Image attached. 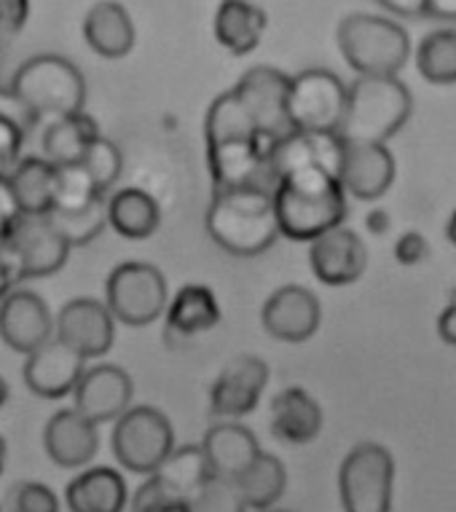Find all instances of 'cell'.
<instances>
[{
    "mask_svg": "<svg viewBox=\"0 0 456 512\" xmlns=\"http://www.w3.org/2000/svg\"><path fill=\"white\" fill-rule=\"evenodd\" d=\"M274 210L279 234L290 242H317L333 228L344 226L347 191L336 175L301 172L274 185Z\"/></svg>",
    "mask_w": 456,
    "mask_h": 512,
    "instance_id": "cell-1",
    "label": "cell"
},
{
    "mask_svg": "<svg viewBox=\"0 0 456 512\" xmlns=\"http://www.w3.org/2000/svg\"><path fill=\"white\" fill-rule=\"evenodd\" d=\"M204 226L212 242L234 258H255L282 236L274 210V191L269 188L215 191Z\"/></svg>",
    "mask_w": 456,
    "mask_h": 512,
    "instance_id": "cell-2",
    "label": "cell"
},
{
    "mask_svg": "<svg viewBox=\"0 0 456 512\" xmlns=\"http://www.w3.org/2000/svg\"><path fill=\"white\" fill-rule=\"evenodd\" d=\"M414 110V97L397 76H357L349 84L344 126L338 135L352 145H387Z\"/></svg>",
    "mask_w": 456,
    "mask_h": 512,
    "instance_id": "cell-3",
    "label": "cell"
},
{
    "mask_svg": "<svg viewBox=\"0 0 456 512\" xmlns=\"http://www.w3.org/2000/svg\"><path fill=\"white\" fill-rule=\"evenodd\" d=\"M338 49L357 76H397L411 54L408 33L373 14H349L338 25Z\"/></svg>",
    "mask_w": 456,
    "mask_h": 512,
    "instance_id": "cell-4",
    "label": "cell"
},
{
    "mask_svg": "<svg viewBox=\"0 0 456 512\" xmlns=\"http://www.w3.org/2000/svg\"><path fill=\"white\" fill-rule=\"evenodd\" d=\"M11 89L38 113V116H73L86 102V81L81 70L65 57L41 54L27 59L14 73Z\"/></svg>",
    "mask_w": 456,
    "mask_h": 512,
    "instance_id": "cell-5",
    "label": "cell"
},
{
    "mask_svg": "<svg viewBox=\"0 0 456 512\" xmlns=\"http://www.w3.org/2000/svg\"><path fill=\"white\" fill-rule=\"evenodd\" d=\"M395 459L379 443H360L338 470V494L344 512H392Z\"/></svg>",
    "mask_w": 456,
    "mask_h": 512,
    "instance_id": "cell-6",
    "label": "cell"
},
{
    "mask_svg": "<svg viewBox=\"0 0 456 512\" xmlns=\"http://www.w3.org/2000/svg\"><path fill=\"white\" fill-rule=\"evenodd\" d=\"M175 451V432L159 408H129L113 429V454L121 467L137 475H153Z\"/></svg>",
    "mask_w": 456,
    "mask_h": 512,
    "instance_id": "cell-7",
    "label": "cell"
},
{
    "mask_svg": "<svg viewBox=\"0 0 456 512\" xmlns=\"http://www.w3.org/2000/svg\"><path fill=\"white\" fill-rule=\"evenodd\" d=\"M105 303L116 322H124L129 328H145L167 309V279L151 263H121L110 271Z\"/></svg>",
    "mask_w": 456,
    "mask_h": 512,
    "instance_id": "cell-8",
    "label": "cell"
},
{
    "mask_svg": "<svg viewBox=\"0 0 456 512\" xmlns=\"http://www.w3.org/2000/svg\"><path fill=\"white\" fill-rule=\"evenodd\" d=\"M349 86L333 70L312 68L290 81V124L301 132H341Z\"/></svg>",
    "mask_w": 456,
    "mask_h": 512,
    "instance_id": "cell-9",
    "label": "cell"
},
{
    "mask_svg": "<svg viewBox=\"0 0 456 512\" xmlns=\"http://www.w3.org/2000/svg\"><path fill=\"white\" fill-rule=\"evenodd\" d=\"M347 156V140L338 132H301L279 137L269 145V175L277 185L290 175L301 172H328L341 180V167Z\"/></svg>",
    "mask_w": 456,
    "mask_h": 512,
    "instance_id": "cell-10",
    "label": "cell"
},
{
    "mask_svg": "<svg viewBox=\"0 0 456 512\" xmlns=\"http://www.w3.org/2000/svg\"><path fill=\"white\" fill-rule=\"evenodd\" d=\"M290 81H293V76H285L282 70L258 65V68L247 70L245 76L239 78V84L234 86V92L247 105L250 116L255 118L258 132L269 145L293 132L288 108Z\"/></svg>",
    "mask_w": 456,
    "mask_h": 512,
    "instance_id": "cell-11",
    "label": "cell"
},
{
    "mask_svg": "<svg viewBox=\"0 0 456 512\" xmlns=\"http://www.w3.org/2000/svg\"><path fill=\"white\" fill-rule=\"evenodd\" d=\"M57 338L76 349L84 360H94L110 352L116 338V317L108 303L94 298H73L57 314Z\"/></svg>",
    "mask_w": 456,
    "mask_h": 512,
    "instance_id": "cell-12",
    "label": "cell"
},
{
    "mask_svg": "<svg viewBox=\"0 0 456 512\" xmlns=\"http://www.w3.org/2000/svg\"><path fill=\"white\" fill-rule=\"evenodd\" d=\"M269 384V365L255 357V354H242L231 360L220 376L212 381L210 408L215 416L226 419H239L258 408L263 397V389Z\"/></svg>",
    "mask_w": 456,
    "mask_h": 512,
    "instance_id": "cell-13",
    "label": "cell"
},
{
    "mask_svg": "<svg viewBox=\"0 0 456 512\" xmlns=\"http://www.w3.org/2000/svg\"><path fill=\"white\" fill-rule=\"evenodd\" d=\"M9 239L22 258L25 279L51 277L68 263L70 244L49 215H19L11 226Z\"/></svg>",
    "mask_w": 456,
    "mask_h": 512,
    "instance_id": "cell-14",
    "label": "cell"
},
{
    "mask_svg": "<svg viewBox=\"0 0 456 512\" xmlns=\"http://www.w3.org/2000/svg\"><path fill=\"white\" fill-rule=\"evenodd\" d=\"M322 319L320 298L301 285H285L263 303L261 322L266 333L285 344H304L317 333Z\"/></svg>",
    "mask_w": 456,
    "mask_h": 512,
    "instance_id": "cell-15",
    "label": "cell"
},
{
    "mask_svg": "<svg viewBox=\"0 0 456 512\" xmlns=\"http://www.w3.org/2000/svg\"><path fill=\"white\" fill-rule=\"evenodd\" d=\"M309 263L322 285H355L368 269V247L363 236L347 226H338L309 247Z\"/></svg>",
    "mask_w": 456,
    "mask_h": 512,
    "instance_id": "cell-16",
    "label": "cell"
},
{
    "mask_svg": "<svg viewBox=\"0 0 456 512\" xmlns=\"http://www.w3.org/2000/svg\"><path fill=\"white\" fill-rule=\"evenodd\" d=\"M132 395H135V384L127 370H121L119 365H94L86 370L73 392L76 411L94 424L119 421L129 411Z\"/></svg>",
    "mask_w": 456,
    "mask_h": 512,
    "instance_id": "cell-17",
    "label": "cell"
},
{
    "mask_svg": "<svg viewBox=\"0 0 456 512\" xmlns=\"http://www.w3.org/2000/svg\"><path fill=\"white\" fill-rule=\"evenodd\" d=\"M54 319L41 295L30 290H14L0 301V338L14 352L33 354L49 344Z\"/></svg>",
    "mask_w": 456,
    "mask_h": 512,
    "instance_id": "cell-18",
    "label": "cell"
},
{
    "mask_svg": "<svg viewBox=\"0 0 456 512\" xmlns=\"http://www.w3.org/2000/svg\"><path fill=\"white\" fill-rule=\"evenodd\" d=\"M84 357L62 344L60 338H51L49 344L27 354L25 381L30 392L46 400H60V397L76 392L78 381L84 378Z\"/></svg>",
    "mask_w": 456,
    "mask_h": 512,
    "instance_id": "cell-19",
    "label": "cell"
},
{
    "mask_svg": "<svg viewBox=\"0 0 456 512\" xmlns=\"http://www.w3.org/2000/svg\"><path fill=\"white\" fill-rule=\"evenodd\" d=\"M43 445H46L51 462L60 464L65 470H76L94 459L97 448H100V432H97V424L81 416L76 408H65V411L54 413L46 424Z\"/></svg>",
    "mask_w": 456,
    "mask_h": 512,
    "instance_id": "cell-20",
    "label": "cell"
},
{
    "mask_svg": "<svg viewBox=\"0 0 456 512\" xmlns=\"http://www.w3.org/2000/svg\"><path fill=\"white\" fill-rule=\"evenodd\" d=\"M395 156L387 145H352L341 167V185L360 202H376L395 183Z\"/></svg>",
    "mask_w": 456,
    "mask_h": 512,
    "instance_id": "cell-21",
    "label": "cell"
},
{
    "mask_svg": "<svg viewBox=\"0 0 456 512\" xmlns=\"http://www.w3.org/2000/svg\"><path fill=\"white\" fill-rule=\"evenodd\" d=\"M202 448L212 467V475L231 480H237L263 454L253 432L239 421L212 424L204 435Z\"/></svg>",
    "mask_w": 456,
    "mask_h": 512,
    "instance_id": "cell-22",
    "label": "cell"
},
{
    "mask_svg": "<svg viewBox=\"0 0 456 512\" xmlns=\"http://www.w3.org/2000/svg\"><path fill=\"white\" fill-rule=\"evenodd\" d=\"M84 38L94 54H100L105 59H121L135 49V22H132L129 11L121 3L100 0L86 14Z\"/></svg>",
    "mask_w": 456,
    "mask_h": 512,
    "instance_id": "cell-23",
    "label": "cell"
},
{
    "mask_svg": "<svg viewBox=\"0 0 456 512\" xmlns=\"http://www.w3.org/2000/svg\"><path fill=\"white\" fill-rule=\"evenodd\" d=\"M322 429V408L301 387L282 389L271 400V432L290 445L312 443Z\"/></svg>",
    "mask_w": 456,
    "mask_h": 512,
    "instance_id": "cell-24",
    "label": "cell"
},
{
    "mask_svg": "<svg viewBox=\"0 0 456 512\" xmlns=\"http://www.w3.org/2000/svg\"><path fill=\"white\" fill-rule=\"evenodd\" d=\"M151 478L159 483L172 504H191L212 478V467L202 445H180Z\"/></svg>",
    "mask_w": 456,
    "mask_h": 512,
    "instance_id": "cell-25",
    "label": "cell"
},
{
    "mask_svg": "<svg viewBox=\"0 0 456 512\" xmlns=\"http://www.w3.org/2000/svg\"><path fill=\"white\" fill-rule=\"evenodd\" d=\"M266 11L250 0H223L215 11V38L226 51L245 57L258 49L266 33Z\"/></svg>",
    "mask_w": 456,
    "mask_h": 512,
    "instance_id": "cell-26",
    "label": "cell"
},
{
    "mask_svg": "<svg viewBox=\"0 0 456 512\" xmlns=\"http://www.w3.org/2000/svg\"><path fill=\"white\" fill-rule=\"evenodd\" d=\"M70 512H124L127 507V480L113 467H89L68 486Z\"/></svg>",
    "mask_w": 456,
    "mask_h": 512,
    "instance_id": "cell-27",
    "label": "cell"
},
{
    "mask_svg": "<svg viewBox=\"0 0 456 512\" xmlns=\"http://www.w3.org/2000/svg\"><path fill=\"white\" fill-rule=\"evenodd\" d=\"M100 140V126L86 110L73 116L54 118L43 135V151L46 159L57 167H73L81 164L94 143Z\"/></svg>",
    "mask_w": 456,
    "mask_h": 512,
    "instance_id": "cell-28",
    "label": "cell"
},
{
    "mask_svg": "<svg viewBox=\"0 0 456 512\" xmlns=\"http://www.w3.org/2000/svg\"><path fill=\"white\" fill-rule=\"evenodd\" d=\"M60 167L49 159H22L9 177L11 194L17 199L22 215H49L57 199Z\"/></svg>",
    "mask_w": 456,
    "mask_h": 512,
    "instance_id": "cell-29",
    "label": "cell"
},
{
    "mask_svg": "<svg viewBox=\"0 0 456 512\" xmlns=\"http://www.w3.org/2000/svg\"><path fill=\"white\" fill-rule=\"evenodd\" d=\"M108 223L124 239L143 242L156 234L161 223V207L143 188H121L108 199Z\"/></svg>",
    "mask_w": 456,
    "mask_h": 512,
    "instance_id": "cell-30",
    "label": "cell"
},
{
    "mask_svg": "<svg viewBox=\"0 0 456 512\" xmlns=\"http://www.w3.org/2000/svg\"><path fill=\"white\" fill-rule=\"evenodd\" d=\"M204 140L207 148L226 143H245V140H263V135L255 126V118L239 94L231 92L220 94L218 100H212L207 118H204ZM266 143V140H263Z\"/></svg>",
    "mask_w": 456,
    "mask_h": 512,
    "instance_id": "cell-31",
    "label": "cell"
},
{
    "mask_svg": "<svg viewBox=\"0 0 456 512\" xmlns=\"http://www.w3.org/2000/svg\"><path fill=\"white\" fill-rule=\"evenodd\" d=\"M220 303L210 287L186 285L167 309V330L183 338L207 333L220 322Z\"/></svg>",
    "mask_w": 456,
    "mask_h": 512,
    "instance_id": "cell-32",
    "label": "cell"
},
{
    "mask_svg": "<svg viewBox=\"0 0 456 512\" xmlns=\"http://www.w3.org/2000/svg\"><path fill=\"white\" fill-rule=\"evenodd\" d=\"M237 483L250 510H271L288 488V470L277 456L261 454L239 475Z\"/></svg>",
    "mask_w": 456,
    "mask_h": 512,
    "instance_id": "cell-33",
    "label": "cell"
},
{
    "mask_svg": "<svg viewBox=\"0 0 456 512\" xmlns=\"http://www.w3.org/2000/svg\"><path fill=\"white\" fill-rule=\"evenodd\" d=\"M416 68L435 86L456 84V30L443 27L424 35L416 49Z\"/></svg>",
    "mask_w": 456,
    "mask_h": 512,
    "instance_id": "cell-34",
    "label": "cell"
},
{
    "mask_svg": "<svg viewBox=\"0 0 456 512\" xmlns=\"http://www.w3.org/2000/svg\"><path fill=\"white\" fill-rule=\"evenodd\" d=\"M49 218L57 226V231L68 239L70 247H81V244L94 242L102 234V228L108 226V199H100V202H94L86 210H54L49 212Z\"/></svg>",
    "mask_w": 456,
    "mask_h": 512,
    "instance_id": "cell-35",
    "label": "cell"
},
{
    "mask_svg": "<svg viewBox=\"0 0 456 512\" xmlns=\"http://www.w3.org/2000/svg\"><path fill=\"white\" fill-rule=\"evenodd\" d=\"M105 199L92 175L86 172L84 164H73V167H60L57 177V199H54V210L60 212H76L92 207L94 202ZM51 210V212H54Z\"/></svg>",
    "mask_w": 456,
    "mask_h": 512,
    "instance_id": "cell-36",
    "label": "cell"
},
{
    "mask_svg": "<svg viewBox=\"0 0 456 512\" xmlns=\"http://www.w3.org/2000/svg\"><path fill=\"white\" fill-rule=\"evenodd\" d=\"M191 512H247L245 496L239 491V483L231 478H218L212 475L207 486L194 496V502L188 504Z\"/></svg>",
    "mask_w": 456,
    "mask_h": 512,
    "instance_id": "cell-37",
    "label": "cell"
},
{
    "mask_svg": "<svg viewBox=\"0 0 456 512\" xmlns=\"http://www.w3.org/2000/svg\"><path fill=\"white\" fill-rule=\"evenodd\" d=\"M86 167V172L92 175V180L97 183L102 194H108L110 188L116 185V180L121 177V169H124V159H121L119 145L110 143L105 137H100L97 143L89 148V153L81 161Z\"/></svg>",
    "mask_w": 456,
    "mask_h": 512,
    "instance_id": "cell-38",
    "label": "cell"
},
{
    "mask_svg": "<svg viewBox=\"0 0 456 512\" xmlns=\"http://www.w3.org/2000/svg\"><path fill=\"white\" fill-rule=\"evenodd\" d=\"M9 512H60V502L49 486L22 480L9 488Z\"/></svg>",
    "mask_w": 456,
    "mask_h": 512,
    "instance_id": "cell-39",
    "label": "cell"
},
{
    "mask_svg": "<svg viewBox=\"0 0 456 512\" xmlns=\"http://www.w3.org/2000/svg\"><path fill=\"white\" fill-rule=\"evenodd\" d=\"M25 132L17 124H11L6 118H0V183H6L14 169L19 167V153L25 143Z\"/></svg>",
    "mask_w": 456,
    "mask_h": 512,
    "instance_id": "cell-40",
    "label": "cell"
},
{
    "mask_svg": "<svg viewBox=\"0 0 456 512\" xmlns=\"http://www.w3.org/2000/svg\"><path fill=\"white\" fill-rule=\"evenodd\" d=\"M0 118L17 124L25 135H30L41 116H38V113H35V110L9 86V89H0Z\"/></svg>",
    "mask_w": 456,
    "mask_h": 512,
    "instance_id": "cell-41",
    "label": "cell"
},
{
    "mask_svg": "<svg viewBox=\"0 0 456 512\" xmlns=\"http://www.w3.org/2000/svg\"><path fill=\"white\" fill-rule=\"evenodd\" d=\"M25 279V269H22V258L14 250L9 234H0V301L9 293H14V285Z\"/></svg>",
    "mask_w": 456,
    "mask_h": 512,
    "instance_id": "cell-42",
    "label": "cell"
},
{
    "mask_svg": "<svg viewBox=\"0 0 456 512\" xmlns=\"http://www.w3.org/2000/svg\"><path fill=\"white\" fill-rule=\"evenodd\" d=\"M430 255V244L419 231H408L395 242V258L400 266H419Z\"/></svg>",
    "mask_w": 456,
    "mask_h": 512,
    "instance_id": "cell-43",
    "label": "cell"
},
{
    "mask_svg": "<svg viewBox=\"0 0 456 512\" xmlns=\"http://www.w3.org/2000/svg\"><path fill=\"white\" fill-rule=\"evenodd\" d=\"M30 0H0V38H11L25 27Z\"/></svg>",
    "mask_w": 456,
    "mask_h": 512,
    "instance_id": "cell-44",
    "label": "cell"
},
{
    "mask_svg": "<svg viewBox=\"0 0 456 512\" xmlns=\"http://www.w3.org/2000/svg\"><path fill=\"white\" fill-rule=\"evenodd\" d=\"M19 215H22V212H19L17 199L11 194L9 180H6V183H0V234H9Z\"/></svg>",
    "mask_w": 456,
    "mask_h": 512,
    "instance_id": "cell-45",
    "label": "cell"
},
{
    "mask_svg": "<svg viewBox=\"0 0 456 512\" xmlns=\"http://www.w3.org/2000/svg\"><path fill=\"white\" fill-rule=\"evenodd\" d=\"M438 336L443 344L456 346V301L448 298V306L440 311L438 317Z\"/></svg>",
    "mask_w": 456,
    "mask_h": 512,
    "instance_id": "cell-46",
    "label": "cell"
},
{
    "mask_svg": "<svg viewBox=\"0 0 456 512\" xmlns=\"http://www.w3.org/2000/svg\"><path fill=\"white\" fill-rule=\"evenodd\" d=\"M379 3L397 17H424L427 14V0H379Z\"/></svg>",
    "mask_w": 456,
    "mask_h": 512,
    "instance_id": "cell-47",
    "label": "cell"
},
{
    "mask_svg": "<svg viewBox=\"0 0 456 512\" xmlns=\"http://www.w3.org/2000/svg\"><path fill=\"white\" fill-rule=\"evenodd\" d=\"M427 17L456 22V0H427Z\"/></svg>",
    "mask_w": 456,
    "mask_h": 512,
    "instance_id": "cell-48",
    "label": "cell"
},
{
    "mask_svg": "<svg viewBox=\"0 0 456 512\" xmlns=\"http://www.w3.org/2000/svg\"><path fill=\"white\" fill-rule=\"evenodd\" d=\"M446 236H448V242L456 247V210L451 212V218H448L446 223Z\"/></svg>",
    "mask_w": 456,
    "mask_h": 512,
    "instance_id": "cell-49",
    "label": "cell"
},
{
    "mask_svg": "<svg viewBox=\"0 0 456 512\" xmlns=\"http://www.w3.org/2000/svg\"><path fill=\"white\" fill-rule=\"evenodd\" d=\"M6 400H9V384H6V378L0 376V408L6 405Z\"/></svg>",
    "mask_w": 456,
    "mask_h": 512,
    "instance_id": "cell-50",
    "label": "cell"
},
{
    "mask_svg": "<svg viewBox=\"0 0 456 512\" xmlns=\"http://www.w3.org/2000/svg\"><path fill=\"white\" fill-rule=\"evenodd\" d=\"M3 464H6V440L0 437V472H3Z\"/></svg>",
    "mask_w": 456,
    "mask_h": 512,
    "instance_id": "cell-51",
    "label": "cell"
},
{
    "mask_svg": "<svg viewBox=\"0 0 456 512\" xmlns=\"http://www.w3.org/2000/svg\"><path fill=\"white\" fill-rule=\"evenodd\" d=\"M161 512H191V507L188 504H175V507H167V510Z\"/></svg>",
    "mask_w": 456,
    "mask_h": 512,
    "instance_id": "cell-52",
    "label": "cell"
},
{
    "mask_svg": "<svg viewBox=\"0 0 456 512\" xmlns=\"http://www.w3.org/2000/svg\"><path fill=\"white\" fill-rule=\"evenodd\" d=\"M263 512H290V510H277V507H271V510H263Z\"/></svg>",
    "mask_w": 456,
    "mask_h": 512,
    "instance_id": "cell-53",
    "label": "cell"
},
{
    "mask_svg": "<svg viewBox=\"0 0 456 512\" xmlns=\"http://www.w3.org/2000/svg\"><path fill=\"white\" fill-rule=\"evenodd\" d=\"M448 298H451V301H456V290H454V293H451V295H448Z\"/></svg>",
    "mask_w": 456,
    "mask_h": 512,
    "instance_id": "cell-54",
    "label": "cell"
},
{
    "mask_svg": "<svg viewBox=\"0 0 456 512\" xmlns=\"http://www.w3.org/2000/svg\"><path fill=\"white\" fill-rule=\"evenodd\" d=\"M0 512H3V510H0Z\"/></svg>",
    "mask_w": 456,
    "mask_h": 512,
    "instance_id": "cell-55",
    "label": "cell"
}]
</instances>
